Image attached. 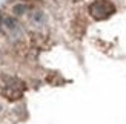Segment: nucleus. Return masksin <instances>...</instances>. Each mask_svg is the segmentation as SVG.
<instances>
[{"label": "nucleus", "instance_id": "nucleus-1", "mask_svg": "<svg viewBox=\"0 0 126 124\" xmlns=\"http://www.w3.org/2000/svg\"><path fill=\"white\" fill-rule=\"evenodd\" d=\"M89 15L94 18V20H106V18H109L111 15L115 14V5L111 2V0H94V2L89 5Z\"/></svg>", "mask_w": 126, "mask_h": 124}, {"label": "nucleus", "instance_id": "nucleus-2", "mask_svg": "<svg viewBox=\"0 0 126 124\" xmlns=\"http://www.w3.org/2000/svg\"><path fill=\"white\" fill-rule=\"evenodd\" d=\"M25 90H26V86H25V83L22 81V80L12 78V80H9V81L5 84V87L2 90V95L8 101H17V100L22 98V95L25 94Z\"/></svg>", "mask_w": 126, "mask_h": 124}]
</instances>
